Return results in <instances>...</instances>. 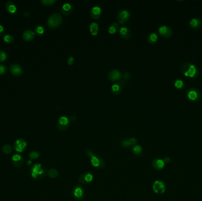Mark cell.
<instances>
[{
	"label": "cell",
	"mask_w": 202,
	"mask_h": 201,
	"mask_svg": "<svg viewBox=\"0 0 202 201\" xmlns=\"http://www.w3.org/2000/svg\"><path fill=\"white\" fill-rule=\"evenodd\" d=\"M122 74L119 70L114 69L111 70L108 74V78L112 81H116L121 79Z\"/></svg>",
	"instance_id": "obj_10"
},
{
	"label": "cell",
	"mask_w": 202,
	"mask_h": 201,
	"mask_svg": "<svg viewBox=\"0 0 202 201\" xmlns=\"http://www.w3.org/2000/svg\"><path fill=\"white\" fill-rule=\"evenodd\" d=\"M27 142H26L25 140L23 139H17L14 144V149H15L16 151L17 152L21 153L24 151L25 148L27 147Z\"/></svg>",
	"instance_id": "obj_3"
},
{
	"label": "cell",
	"mask_w": 202,
	"mask_h": 201,
	"mask_svg": "<svg viewBox=\"0 0 202 201\" xmlns=\"http://www.w3.org/2000/svg\"><path fill=\"white\" fill-rule=\"evenodd\" d=\"M7 71V67L2 64H0V74H4Z\"/></svg>",
	"instance_id": "obj_37"
},
{
	"label": "cell",
	"mask_w": 202,
	"mask_h": 201,
	"mask_svg": "<svg viewBox=\"0 0 202 201\" xmlns=\"http://www.w3.org/2000/svg\"><path fill=\"white\" fill-rule=\"evenodd\" d=\"M152 166L155 169L160 170L164 168L165 166V162L162 159H155L152 161Z\"/></svg>",
	"instance_id": "obj_13"
},
{
	"label": "cell",
	"mask_w": 202,
	"mask_h": 201,
	"mask_svg": "<svg viewBox=\"0 0 202 201\" xmlns=\"http://www.w3.org/2000/svg\"><path fill=\"white\" fill-rule=\"evenodd\" d=\"M69 124V119L66 116H61L59 118L58 121V128L60 130H64L68 127Z\"/></svg>",
	"instance_id": "obj_8"
},
{
	"label": "cell",
	"mask_w": 202,
	"mask_h": 201,
	"mask_svg": "<svg viewBox=\"0 0 202 201\" xmlns=\"http://www.w3.org/2000/svg\"><path fill=\"white\" fill-rule=\"evenodd\" d=\"M5 8L7 11L12 14H16L17 11V6L12 1H8L5 4Z\"/></svg>",
	"instance_id": "obj_11"
},
{
	"label": "cell",
	"mask_w": 202,
	"mask_h": 201,
	"mask_svg": "<svg viewBox=\"0 0 202 201\" xmlns=\"http://www.w3.org/2000/svg\"><path fill=\"white\" fill-rule=\"evenodd\" d=\"M192 65L191 63H187V62H186V63H184L182 64V65L181 66V68H180V70H181V71L183 74H184L190 68V66Z\"/></svg>",
	"instance_id": "obj_24"
},
{
	"label": "cell",
	"mask_w": 202,
	"mask_h": 201,
	"mask_svg": "<svg viewBox=\"0 0 202 201\" xmlns=\"http://www.w3.org/2000/svg\"><path fill=\"white\" fill-rule=\"evenodd\" d=\"M131 77V74L129 73H125L124 74V79H128V78H129Z\"/></svg>",
	"instance_id": "obj_42"
},
{
	"label": "cell",
	"mask_w": 202,
	"mask_h": 201,
	"mask_svg": "<svg viewBox=\"0 0 202 201\" xmlns=\"http://www.w3.org/2000/svg\"><path fill=\"white\" fill-rule=\"evenodd\" d=\"M35 31H36V32L38 34L41 35V34H43L44 33V28L43 27V26L38 25V26H37L35 27Z\"/></svg>",
	"instance_id": "obj_31"
},
{
	"label": "cell",
	"mask_w": 202,
	"mask_h": 201,
	"mask_svg": "<svg viewBox=\"0 0 202 201\" xmlns=\"http://www.w3.org/2000/svg\"><path fill=\"white\" fill-rule=\"evenodd\" d=\"M3 40L5 42H6L7 43H11L13 42L14 38L10 34H6L4 35V36L3 37Z\"/></svg>",
	"instance_id": "obj_25"
},
{
	"label": "cell",
	"mask_w": 202,
	"mask_h": 201,
	"mask_svg": "<svg viewBox=\"0 0 202 201\" xmlns=\"http://www.w3.org/2000/svg\"><path fill=\"white\" fill-rule=\"evenodd\" d=\"M73 63H74V58L73 57H70L68 58V60H67V63L69 65L72 64Z\"/></svg>",
	"instance_id": "obj_41"
},
{
	"label": "cell",
	"mask_w": 202,
	"mask_h": 201,
	"mask_svg": "<svg viewBox=\"0 0 202 201\" xmlns=\"http://www.w3.org/2000/svg\"><path fill=\"white\" fill-rule=\"evenodd\" d=\"M73 194L75 197L78 200H81L84 196V191L81 187L78 186L75 189Z\"/></svg>",
	"instance_id": "obj_17"
},
{
	"label": "cell",
	"mask_w": 202,
	"mask_h": 201,
	"mask_svg": "<svg viewBox=\"0 0 202 201\" xmlns=\"http://www.w3.org/2000/svg\"><path fill=\"white\" fill-rule=\"evenodd\" d=\"M158 36L155 33L151 34L148 37V41L150 43H154L157 41Z\"/></svg>",
	"instance_id": "obj_26"
},
{
	"label": "cell",
	"mask_w": 202,
	"mask_h": 201,
	"mask_svg": "<svg viewBox=\"0 0 202 201\" xmlns=\"http://www.w3.org/2000/svg\"><path fill=\"white\" fill-rule=\"evenodd\" d=\"M128 141V142H129V146H131V145H134L135 144H137V140L135 139V138H131L129 139Z\"/></svg>",
	"instance_id": "obj_38"
},
{
	"label": "cell",
	"mask_w": 202,
	"mask_h": 201,
	"mask_svg": "<svg viewBox=\"0 0 202 201\" xmlns=\"http://www.w3.org/2000/svg\"><path fill=\"white\" fill-rule=\"evenodd\" d=\"M133 152L135 154H139L142 152V148L140 146H135L133 147Z\"/></svg>",
	"instance_id": "obj_33"
},
{
	"label": "cell",
	"mask_w": 202,
	"mask_h": 201,
	"mask_svg": "<svg viewBox=\"0 0 202 201\" xmlns=\"http://www.w3.org/2000/svg\"><path fill=\"white\" fill-rule=\"evenodd\" d=\"M120 34L124 38H128L131 36V32L129 29L126 27H122L120 29Z\"/></svg>",
	"instance_id": "obj_16"
},
{
	"label": "cell",
	"mask_w": 202,
	"mask_h": 201,
	"mask_svg": "<svg viewBox=\"0 0 202 201\" xmlns=\"http://www.w3.org/2000/svg\"><path fill=\"white\" fill-rule=\"evenodd\" d=\"M102 12L101 8L98 6H95L92 8L91 11V16L92 18L96 19L101 16Z\"/></svg>",
	"instance_id": "obj_14"
},
{
	"label": "cell",
	"mask_w": 202,
	"mask_h": 201,
	"mask_svg": "<svg viewBox=\"0 0 202 201\" xmlns=\"http://www.w3.org/2000/svg\"><path fill=\"white\" fill-rule=\"evenodd\" d=\"M129 17H130V13L128 11L125 10H121L119 13L118 17L119 23L121 24H123L125 23L128 20Z\"/></svg>",
	"instance_id": "obj_6"
},
{
	"label": "cell",
	"mask_w": 202,
	"mask_h": 201,
	"mask_svg": "<svg viewBox=\"0 0 202 201\" xmlns=\"http://www.w3.org/2000/svg\"><path fill=\"white\" fill-rule=\"evenodd\" d=\"M31 163V161H29V162H27V165H30Z\"/></svg>",
	"instance_id": "obj_45"
},
{
	"label": "cell",
	"mask_w": 202,
	"mask_h": 201,
	"mask_svg": "<svg viewBox=\"0 0 202 201\" xmlns=\"http://www.w3.org/2000/svg\"><path fill=\"white\" fill-rule=\"evenodd\" d=\"M12 161L14 165L16 168H21L23 165L24 160L22 156L19 154H15L12 157Z\"/></svg>",
	"instance_id": "obj_5"
},
{
	"label": "cell",
	"mask_w": 202,
	"mask_h": 201,
	"mask_svg": "<svg viewBox=\"0 0 202 201\" xmlns=\"http://www.w3.org/2000/svg\"><path fill=\"white\" fill-rule=\"evenodd\" d=\"M39 153L36 152V151H33L31 152L30 154H29V157L31 159H36L38 158L39 156Z\"/></svg>",
	"instance_id": "obj_32"
},
{
	"label": "cell",
	"mask_w": 202,
	"mask_h": 201,
	"mask_svg": "<svg viewBox=\"0 0 202 201\" xmlns=\"http://www.w3.org/2000/svg\"><path fill=\"white\" fill-rule=\"evenodd\" d=\"M8 57L7 53L2 50H0V62L5 61Z\"/></svg>",
	"instance_id": "obj_30"
},
{
	"label": "cell",
	"mask_w": 202,
	"mask_h": 201,
	"mask_svg": "<svg viewBox=\"0 0 202 201\" xmlns=\"http://www.w3.org/2000/svg\"><path fill=\"white\" fill-rule=\"evenodd\" d=\"M4 31V27L3 26L0 24V35H1Z\"/></svg>",
	"instance_id": "obj_43"
},
{
	"label": "cell",
	"mask_w": 202,
	"mask_h": 201,
	"mask_svg": "<svg viewBox=\"0 0 202 201\" xmlns=\"http://www.w3.org/2000/svg\"><path fill=\"white\" fill-rule=\"evenodd\" d=\"M154 192L158 194H162L166 191V186L163 182L161 180H156L154 182L152 186Z\"/></svg>",
	"instance_id": "obj_2"
},
{
	"label": "cell",
	"mask_w": 202,
	"mask_h": 201,
	"mask_svg": "<svg viewBox=\"0 0 202 201\" xmlns=\"http://www.w3.org/2000/svg\"><path fill=\"white\" fill-rule=\"evenodd\" d=\"M10 71L11 73L15 76H19L23 73V68L21 66L17 63H14L11 65Z\"/></svg>",
	"instance_id": "obj_7"
},
{
	"label": "cell",
	"mask_w": 202,
	"mask_h": 201,
	"mask_svg": "<svg viewBox=\"0 0 202 201\" xmlns=\"http://www.w3.org/2000/svg\"><path fill=\"white\" fill-rule=\"evenodd\" d=\"M122 145L123 146H124L125 147H127L128 146H129V142H128V140H123L122 141Z\"/></svg>",
	"instance_id": "obj_40"
},
{
	"label": "cell",
	"mask_w": 202,
	"mask_h": 201,
	"mask_svg": "<svg viewBox=\"0 0 202 201\" xmlns=\"http://www.w3.org/2000/svg\"><path fill=\"white\" fill-rule=\"evenodd\" d=\"M85 180L86 182H90L93 180V176L90 173H86L85 176Z\"/></svg>",
	"instance_id": "obj_36"
},
{
	"label": "cell",
	"mask_w": 202,
	"mask_h": 201,
	"mask_svg": "<svg viewBox=\"0 0 202 201\" xmlns=\"http://www.w3.org/2000/svg\"><path fill=\"white\" fill-rule=\"evenodd\" d=\"M102 159H98L97 157L95 156H91V163L92 165L95 167H102L101 166V161Z\"/></svg>",
	"instance_id": "obj_21"
},
{
	"label": "cell",
	"mask_w": 202,
	"mask_h": 201,
	"mask_svg": "<svg viewBox=\"0 0 202 201\" xmlns=\"http://www.w3.org/2000/svg\"><path fill=\"white\" fill-rule=\"evenodd\" d=\"M118 29H119V25L116 23H113L109 27V32L111 34H114L117 31Z\"/></svg>",
	"instance_id": "obj_28"
},
{
	"label": "cell",
	"mask_w": 202,
	"mask_h": 201,
	"mask_svg": "<svg viewBox=\"0 0 202 201\" xmlns=\"http://www.w3.org/2000/svg\"><path fill=\"white\" fill-rule=\"evenodd\" d=\"M23 38L24 40L29 41L32 40L35 37V33L31 29H26L24 31L22 35Z\"/></svg>",
	"instance_id": "obj_12"
},
{
	"label": "cell",
	"mask_w": 202,
	"mask_h": 201,
	"mask_svg": "<svg viewBox=\"0 0 202 201\" xmlns=\"http://www.w3.org/2000/svg\"><path fill=\"white\" fill-rule=\"evenodd\" d=\"M197 73V69L196 67L192 64L189 68V69L184 74L186 76L190 77H194Z\"/></svg>",
	"instance_id": "obj_15"
},
{
	"label": "cell",
	"mask_w": 202,
	"mask_h": 201,
	"mask_svg": "<svg viewBox=\"0 0 202 201\" xmlns=\"http://www.w3.org/2000/svg\"><path fill=\"white\" fill-rule=\"evenodd\" d=\"M31 176L33 178H37L38 176L42 175L44 173V170L41 168V165L36 164L31 168Z\"/></svg>",
	"instance_id": "obj_4"
},
{
	"label": "cell",
	"mask_w": 202,
	"mask_h": 201,
	"mask_svg": "<svg viewBox=\"0 0 202 201\" xmlns=\"http://www.w3.org/2000/svg\"><path fill=\"white\" fill-rule=\"evenodd\" d=\"M41 2L45 5H51L56 2L55 0H41Z\"/></svg>",
	"instance_id": "obj_34"
},
{
	"label": "cell",
	"mask_w": 202,
	"mask_h": 201,
	"mask_svg": "<svg viewBox=\"0 0 202 201\" xmlns=\"http://www.w3.org/2000/svg\"><path fill=\"white\" fill-rule=\"evenodd\" d=\"M190 25L193 28H198L202 25V21L199 18H192L190 21Z\"/></svg>",
	"instance_id": "obj_20"
},
{
	"label": "cell",
	"mask_w": 202,
	"mask_h": 201,
	"mask_svg": "<svg viewBox=\"0 0 202 201\" xmlns=\"http://www.w3.org/2000/svg\"><path fill=\"white\" fill-rule=\"evenodd\" d=\"M111 90H112V92L114 94H119L121 93V86L119 85L115 84L111 87Z\"/></svg>",
	"instance_id": "obj_27"
},
{
	"label": "cell",
	"mask_w": 202,
	"mask_h": 201,
	"mask_svg": "<svg viewBox=\"0 0 202 201\" xmlns=\"http://www.w3.org/2000/svg\"><path fill=\"white\" fill-rule=\"evenodd\" d=\"M98 25L96 23H92L90 25V31L92 35H96L98 32Z\"/></svg>",
	"instance_id": "obj_22"
},
{
	"label": "cell",
	"mask_w": 202,
	"mask_h": 201,
	"mask_svg": "<svg viewBox=\"0 0 202 201\" xmlns=\"http://www.w3.org/2000/svg\"><path fill=\"white\" fill-rule=\"evenodd\" d=\"M163 161L166 163H170V158L169 157H166V158H164V159Z\"/></svg>",
	"instance_id": "obj_44"
},
{
	"label": "cell",
	"mask_w": 202,
	"mask_h": 201,
	"mask_svg": "<svg viewBox=\"0 0 202 201\" xmlns=\"http://www.w3.org/2000/svg\"><path fill=\"white\" fill-rule=\"evenodd\" d=\"M62 22L61 15L58 13L52 14L47 20V25L51 29H55L59 26Z\"/></svg>",
	"instance_id": "obj_1"
},
{
	"label": "cell",
	"mask_w": 202,
	"mask_h": 201,
	"mask_svg": "<svg viewBox=\"0 0 202 201\" xmlns=\"http://www.w3.org/2000/svg\"><path fill=\"white\" fill-rule=\"evenodd\" d=\"M2 150L3 153H4L6 155H10L11 153L13 151V147H11V145L8 144H5L2 146Z\"/></svg>",
	"instance_id": "obj_23"
},
{
	"label": "cell",
	"mask_w": 202,
	"mask_h": 201,
	"mask_svg": "<svg viewBox=\"0 0 202 201\" xmlns=\"http://www.w3.org/2000/svg\"><path fill=\"white\" fill-rule=\"evenodd\" d=\"M72 11V7L69 3H65L63 4L61 9V12L64 14H69Z\"/></svg>",
	"instance_id": "obj_19"
},
{
	"label": "cell",
	"mask_w": 202,
	"mask_h": 201,
	"mask_svg": "<svg viewBox=\"0 0 202 201\" xmlns=\"http://www.w3.org/2000/svg\"><path fill=\"white\" fill-rule=\"evenodd\" d=\"M174 85L177 88H181L183 86V82L181 80H177L174 83Z\"/></svg>",
	"instance_id": "obj_35"
},
{
	"label": "cell",
	"mask_w": 202,
	"mask_h": 201,
	"mask_svg": "<svg viewBox=\"0 0 202 201\" xmlns=\"http://www.w3.org/2000/svg\"><path fill=\"white\" fill-rule=\"evenodd\" d=\"M48 175L51 178H55L58 177V171L55 169H51L48 172Z\"/></svg>",
	"instance_id": "obj_29"
},
{
	"label": "cell",
	"mask_w": 202,
	"mask_h": 201,
	"mask_svg": "<svg viewBox=\"0 0 202 201\" xmlns=\"http://www.w3.org/2000/svg\"><path fill=\"white\" fill-rule=\"evenodd\" d=\"M85 174H86V173L82 174L79 177V182H81V183H86V181H85Z\"/></svg>",
	"instance_id": "obj_39"
},
{
	"label": "cell",
	"mask_w": 202,
	"mask_h": 201,
	"mask_svg": "<svg viewBox=\"0 0 202 201\" xmlns=\"http://www.w3.org/2000/svg\"><path fill=\"white\" fill-rule=\"evenodd\" d=\"M198 92L197 90H190L188 93V97L192 100H196L198 99Z\"/></svg>",
	"instance_id": "obj_18"
},
{
	"label": "cell",
	"mask_w": 202,
	"mask_h": 201,
	"mask_svg": "<svg viewBox=\"0 0 202 201\" xmlns=\"http://www.w3.org/2000/svg\"><path fill=\"white\" fill-rule=\"evenodd\" d=\"M159 33L166 38H169L172 36L173 31L172 29L166 26H162L158 29Z\"/></svg>",
	"instance_id": "obj_9"
}]
</instances>
